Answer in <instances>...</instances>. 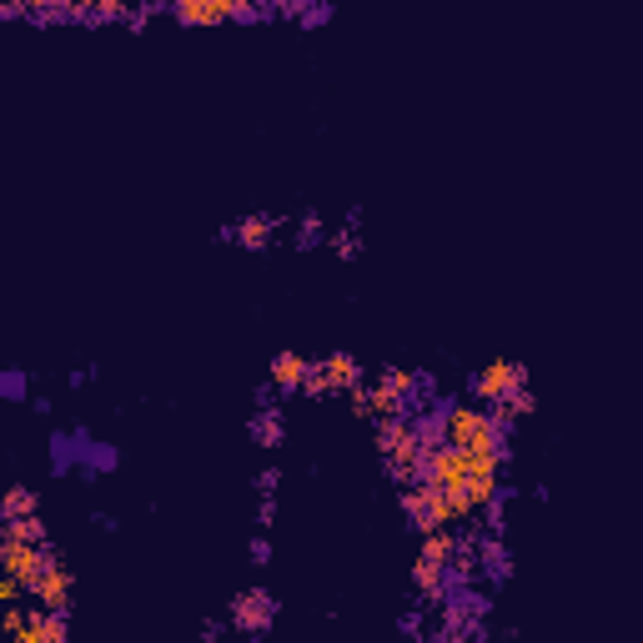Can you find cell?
<instances>
[{"mask_svg": "<svg viewBox=\"0 0 643 643\" xmlns=\"http://www.w3.org/2000/svg\"><path fill=\"white\" fill-rule=\"evenodd\" d=\"M422 478L443 488L453 503H458L463 518H478L488 513L503 488V453H468V447H453V443H437L428 447V468Z\"/></svg>", "mask_w": 643, "mask_h": 643, "instance_id": "cell-1", "label": "cell"}, {"mask_svg": "<svg viewBox=\"0 0 643 643\" xmlns=\"http://www.w3.org/2000/svg\"><path fill=\"white\" fill-rule=\"evenodd\" d=\"M443 443L468 447V453H503V422L493 418V408L453 402L443 412Z\"/></svg>", "mask_w": 643, "mask_h": 643, "instance_id": "cell-2", "label": "cell"}, {"mask_svg": "<svg viewBox=\"0 0 643 643\" xmlns=\"http://www.w3.org/2000/svg\"><path fill=\"white\" fill-rule=\"evenodd\" d=\"M377 453H383L387 472H393L397 482H418L422 468H428V443H422V433L402 418L377 422Z\"/></svg>", "mask_w": 643, "mask_h": 643, "instance_id": "cell-3", "label": "cell"}, {"mask_svg": "<svg viewBox=\"0 0 643 643\" xmlns=\"http://www.w3.org/2000/svg\"><path fill=\"white\" fill-rule=\"evenodd\" d=\"M458 563V533L453 528H428L422 533V548H418V563H412V588H418L428 604L443 598V583L447 569Z\"/></svg>", "mask_w": 643, "mask_h": 643, "instance_id": "cell-4", "label": "cell"}, {"mask_svg": "<svg viewBox=\"0 0 643 643\" xmlns=\"http://www.w3.org/2000/svg\"><path fill=\"white\" fill-rule=\"evenodd\" d=\"M408 393H412V377H408V372H387L377 387H367V393H362V387H352L347 397H352V412H358V418L387 422V418H402V402H408Z\"/></svg>", "mask_w": 643, "mask_h": 643, "instance_id": "cell-5", "label": "cell"}, {"mask_svg": "<svg viewBox=\"0 0 643 643\" xmlns=\"http://www.w3.org/2000/svg\"><path fill=\"white\" fill-rule=\"evenodd\" d=\"M352 387H362V362L352 358V352H327L322 362H312L307 383H302V393L312 397H337V393H352Z\"/></svg>", "mask_w": 643, "mask_h": 643, "instance_id": "cell-6", "label": "cell"}, {"mask_svg": "<svg viewBox=\"0 0 643 643\" xmlns=\"http://www.w3.org/2000/svg\"><path fill=\"white\" fill-rule=\"evenodd\" d=\"M50 558H56V553H50L46 543H36V538H15V533L0 528V573H15L25 588L46 573Z\"/></svg>", "mask_w": 643, "mask_h": 643, "instance_id": "cell-7", "label": "cell"}, {"mask_svg": "<svg viewBox=\"0 0 643 643\" xmlns=\"http://www.w3.org/2000/svg\"><path fill=\"white\" fill-rule=\"evenodd\" d=\"M518 387H528V372H523L518 362H507V358L482 362V372L472 377V393H478V402H482V408H493V402L513 397Z\"/></svg>", "mask_w": 643, "mask_h": 643, "instance_id": "cell-8", "label": "cell"}, {"mask_svg": "<svg viewBox=\"0 0 643 643\" xmlns=\"http://www.w3.org/2000/svg\"><path fill=\"white\" fill-rule=\"evenodd\" d=\"M71 594H75V573L61 558H50L46 573L31 583V598H36L40 608H50V613H66V608H71Z\"/></svg>", "mask_w": 643, "mask_h": 643, "instance_id": "cell-9", "label": "cell"}, {"mask_svg": "<svg viewBox=\"0 0 643 643\" xmlns=\"http://www.w3.org/2000/svg\"><path fill=\"white\" fill-rule=\"evenodd\" d=\"M172 11L182 25H226L236 21V15H252L247 0H172Z\"/></svg>", "mask_w": 643, "mask_h": 643, "instance_id": "cell-10", "label": "cell"}, {"mask_svg": "<svg viewBox=\"0 0 643 643\" xmlns=\"http://www.w3.org/2000/svg\"><path fill=\"white\" fill-rule=\"evenodd\" d=\"M272 613H277V604H272V594H261V588H247V594H236V604H232V623H236L242 633H267Z\"/></svg>", "mask_w": 643, "mask_h": 643, "instance_id": "cell-11", "label": "cell"}, {"mask_svg": "<svg viewBox=\"0 0 643 643\" xmlns=\"http://www.w3.org/2000/svg\"><path fill=\"white\" fill-rule=\"evenodd\" d=\"M15 643H66V613H50L36 604L25 613V629L15 633Z\"/></svg>", "mask_w": 643, "mask_h": 643, "instance_id": "cell-12", "label": "cell"}, {"mask_svg": "<svg viewBox=\"0 0 643 643\" xmlns=\"http://www.w3.org/2000/svg\"><path fill=\"white\" fill-rule=\"evenodd\" d=\"M307 372H312V362L302 358V352H277L272 358V387H282V393H297L302 383H307Z\"/></svg>", "mask_w": 643, "mask_h": 643, "instance_id": "cell-13", "label": "cell"}, {"mask_svg": "<svg viewBox=\"0 0 643 643\" xmlns=\"http://www.w3.org/2000/svg\"><path fill=\"white\" fill-rule=\"evenodd\" d=\"M232 236H236V242H242L247 252H261V247H272L277 222H272V217H242V222L232 226Z\"/></svg>", "mask_w": 643, "mask_h": 643, "instance_id": "cell-14", "label": "cell"}, {"mask_svg": "<svg viewBox=\"0 0 643 643\" xmlns=\"http://www.w3.org/2000/svg\"><path fill=\"white\" fill-rule=\"evenodd\" d=\"M538 412V397L528 393V387H518L513 397H503V402H493V418L498 422H513V418H533Z\"/></svg>", "mask_w": 643, "mask_h": 643, "instance_id": "cell-15", "label": "cell"}, {"mask_svg": "<svg viewBox=\"0 0 643 643\" xmlns=\"http://www.w3.org/2000/svg\"><path fill=\"white\" fill-rule=\"evenodd\" d=\"M25 513H36V493L31 488H11L5 503H0V518H25Z\"/></svg>", "mask_w": 643, "mask_h": 643, "instance_id": "cell-16", "label": "cell"}, {"mask_svg": "<svg viewBox=\"0 0 643 643\" xmlns=\"http://www.w3.org/2000/svg\"><path fill=\"white\" fill-rule=\"evenodd\" d=\"M21 594H31V588H25V583L15 578V573H0V604H5V608L21 604Z\"/></svg>", "mask_w": 643, "mask_h": 643, "instance_id": "cell-17", "label": "cell"}, {"mask_svg": "<svg viewBox=\"0 0 643 643\" xmlns=\"http://www.w3.org/2000/svg\"><path fill=\"white\" fill-rule=\"evenodd\" d=\"M0 629H5V633H11V639H15V633H21L25 629V608H5V619H0Z\"/></svg>", "mask_w": 643, "mask_h": 643, "instance_id": "cell-18", "label": "cell"}, {"mask_svg": "<svg viewBox=\"0 0 643 643\" xmlns=\"http://www.w3.org/2000/svg\"><path fill=\"white\" fill-rule=\"evenodd\" d=\"M257 437H282V428H277L272 418H261V422H257Z\"/></svg>", "mask_w": 643, "mask_h": 643, "instance_id": "cell-19", "label": "cell"}]
</instances>
